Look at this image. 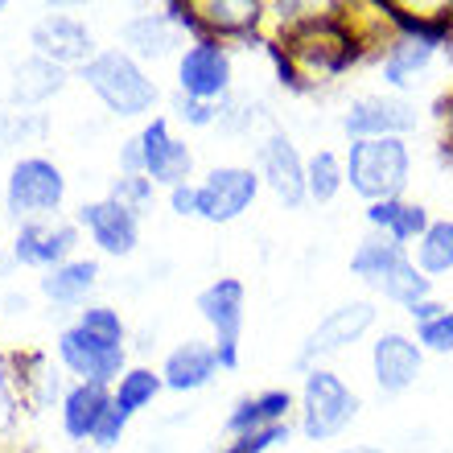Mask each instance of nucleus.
Returning a JSON list of instances; mask_svg holds the SVG:
<instances>
[{
	"instance_id": "obj_17",
	"label": "nucleus",
	"mask_w": 453,
	"mask_h": 453,
	"mask_svg": "<svg viewBox=\"0 0 453 453\" xmlns=\"http://www.w3.org/2000/svg\"><path fill=\"white\" fill-rule=\"evenodd\" d=\"M79 226H83L91 243H96L104 256H132L136 243H141V219L124 211L111 198H99V203H83L79 206Z\"/></svg>"
},
{
	"instance_id": "obj_25",
	"label": "nucleus",
	"mask_w": 453,
	"mask_h": 453,
	"mask_svg": "<svg viewBox=\"0 0 453 453\" xmlns=\"http://www.w3.org/2000/svg\"><path fill=\"white\" fill-rule=\"evenodd\" d=\"M99 280V260H66L58 264V268H50L46 276H42V293H46L54 305H83L87 293L96 288Z\"/></svg>"
},
{
	"instance_id": "obj_42",
	"label": "nucleus",
	"mask_w": 453,
	"mask_h": 453,
	"mask_svg": "<svg viewBox=\"0 0 453 453\" xmlns=\"http://www.w3.org/2000/svg\"><path fill=\"white\" fill-rule=\"evenodd\" d=\"M334 453H383V445H342Z\"/></svg>"
},
{
	"instance_id": "obj_43",
	"label": "nucleus",
	"mask_w": 453,
	"mask_h": 453,
	"mask_svg": "<svg viewBox=\"0 0 453 453\" xmlns=\"http://www.w3.org/2000/svg\"><path fill=\"white\" fill-rule=\"evenodd\" d=\"M12 264H17V260H12V256H0V276H4V273H9V268H12Z\"/></svg>"
},
{
	"instance_id": "obj_1",
	"label": "nucleus",
	"mask_w": 453,
	"mask_h": 453,
	"mask_svg": "<svg viewBox=\"0 0 453 453\" xmlns=\"http://www.w3.org/2000/svg\"><path fill=\"white\" fill-rule=\"evenodd\" d=\"M350 276H358L363 285L375 288L383 301H392L400 310L433 297V280L417 268L412 248H400L395 239L375 235V231L358 239V248L350 251Z\"/></svg>"
},
{
	"instance_id": "obj_21",
	"label": "nucleus",
	"mask_w": 453,
	"mask_h": 453,
	"mask_svg": "<svg viewBox=\"0 0 453 453\" xmlns=\"http://www.w3.org/2000/svg\"><path fill=\"white\" fill-rule=\"evenodd\" d=\"M433 215L420 203H408V198H388V203H371L367 206V226L375 235L395 239L400 248H412L425 231H429Z\"/></svg>"
},
{
	"instance_id": "obj_28",
	"label": "nucleus",
	"mask_w": 453,
	"mask_h": 453,
	"mask_svg": "<svg viewBox=\"0 0 453 453\" xmlns=\"http://www.w3.org/2000/svg\"><path fill=\"white\" fill-rule=\"evenodd\" d=\"M305 186H310V203H334L346 186L342 157L330 149H318L313 157H305Z\"/></svg>"
},
{
	"instance_id": "obj_26",
	"label": "nucleus",
	"mask_w": 453,
	"mask_h": 453,
	"mask_svg": "<svg viewBox=\"0 0 453 453\" xmlns=\"http://www.w3.org/2000/svg\"><path fill=\"white\" fill-rule=\"evenodd\" d=\"M412 260L429 280L453 273V219H433L429 231L412 243Z\"/></svg>"
},
{
	"instance_id": "obj_40",
	"label": "nucleus",
	"mask_w": 453,
	"mask_h": 453,
	"mask_svg": "<svg viewBox=\"0 0 453 453\" xmlns=\"http://www.w3.org/2000/svg\"><path fill=\"white\" fill-rule=\"evenodd\" d=\"M119 169H124V173H144V153H141V141H136V136L119 144Z\"/></svg>"
},
{
	"instance_id": "obj_39",
	"label": "nucleus",
	"mask_w": 453,
	"mask_h": 453,
	"mask_svg": "<svg viewBox=\"0 0 453 453\" xmlns=\"http://www.w3.org/2000/svg\"><path fill=\"white\" fill-rule=\"evenodd\" d=\"M437 116L449 124V132H445V141L437 144V157H441V165H453V91L449 96L437 99Z\"/></svg>"
},
{
	"instance_id": "obj_6",
	"label": "nucleus",
	"mask_w": 453,
	"mask_h": 453,
	"mask_svg": "<svg viewBox=\"0 0 453 453\" xmlns=\"http://www.w3.org/2000/svg\"><path fill=\"white\" fill-rule=\"evenodd\" d=\"M198 313L215 334L219 371H239V342H243V322H248V288L239 276H219L198 293Z\"/></svg>"
},
{
	"instance_id": "obj_5",
	"label": "nucleus",
	"mask_w": 453,
	"mask_h": 453,
	"mask_svg": "<svg viewBox=\"0 0 453 453\" xmlns=\"http://www.w3.org/2000/svg\"><path fill=\"white\" fill-rule=\"evenodd\" d=\"M66 198V178L50 157H21L4 181V211L17 223H46Z\"/></svg>"
},
{
	"instance_id": "obj_13",
	"label": "nucleus",
	"mask_w": 453,
	"mask_h": 453,
	"mask_svg": "<svg viewBox=\"0 0 453 453\" xmlns=\"http://www.w3.org/2000/svg\"><path fill=\"white\" fill-rule=\"evenodd\" d=\"M141 141V153H144V178H153V186H186L194 173V153L190 144L178 141L169 132V119L165 116H153L136 132Z\"/></svg>"
},
{
	"instance_id": "obj_23",
	"label": "nucleus",
	"mask_w": 453,
	"mask_h": 453,
	"mask_svg": "<svg viewBox=\"0 0 453 453\" xmlns=\"http://www.w3.org/2000/svg\"><path fill=\"white\" fill-rule=\"evenodd\" d=\"M62 87H66V71L54 66L46 58H25L12 74V104L17 108H42L50 96H58Z\"/></svg>"
},
{
	"instance_id": "obj_37",
	"label": "nucleus",
	"mask_w": 453,
	"mask_h": 453,
	"mask_svg": "<svg viewBox=\"0 0 453 453\" xmlns=\"http://www.w3.org/2000/svg\"><path fill=\"white\" fill-rule=\"evenodd\" d=\"M128 420H132V417H124V412H119V408L111 404V408H108V417L99 420V429H96V437H91V441H96L99 449H116L119 437H124V429H128Z\"/></svg>"
},
{
	"instance_id": "obj_8",
	"label": "nucleus",
	"mask_w": 453,
	"mask_h": 453,
	"mask_svg": "<svg viewBox=\"0 0 453 453\" xmlns=\"http://www.w3.org/2000/svg\"><path fill=\"white\" fill-rule=\"evenodd\" d=\"M260 169L248 165H219L211 169L203 181H198V219L206 223H235L251 211L256 194H260Z\"/></svg>"
},
{
	"instance_id": "obj_45",
	"label": "nucleus",
	"mask_w": 453,
	"mask_h": 453,
	"mask_svg": "<svg viewBox=\"0 0 453 453\" xmlns=\"http://www.w3.org/2000/svg\"><path fill=\"white\" fill-rule=\"evenodd\" d=\"M0 9H4V0H0Z\"/></svg>"
},
{
	"instance_id": "obj_22",
	"label": "nucleus",
	"mask_w": 453,
	"mask_h": 453,
	"mask_svg": "<svg viewBox=\"0 0 453 453\" xmlns=\"http://www.w3.org/2000/svg\"><path fill=\"white\" fill-rule=\"evenodd\" d=\"M437 58V50L425 46V42H412V37H392L383 46V58H380V71H383V83L404 91L429 71V62Z\"/></svg>"
},
{
	"instance_id": "obj_30",
	"label": "nucleus",
	"mask_w": 453,
	"mask_h": 453,
	"mask_svg": "<svg viewBox=\"0 0 453 453\" xmlns=\"http://www.w3.org/2000/svg\"><path fill=\"white\" fill-rule=\"evenodd\" d=\"M111 203H119L124 211H132V215L141 219L149 206H153V178H144V173H119L116 181H111L108 190Z\"/></svg>"
},
{
	"instance_id": "obj_38",
	"label": "nucleus",
	"mask_w": 453,
	"mask_h": 453,
	"mask_svg": "<svg viewBox=\"0 0 453 453\" xmlns=\"http://www.w3.org/2000/svg\"><path fill=\"white\" fill-rule=\"evenodd\" d=\"M169 206H173V215H181V219L198 215V186H194V181L173 186V190H169Z\"/></svg>"
},
{
	"instance_id": "obj_16",
	"label": "nucleus",
	"mask_w": 453,
	"mask_h": 453,
	"mask_svg": "<svg viewBox=\"0 0 453 453\" xmlns=\"http://www.w3.org/2000/svg\"><path fill=\"white\" fill-rule=\"evenodd\" d=\"M74 248H79V223H21L9 256L25 268L50 273V268L74 260Z\"/></svg>"
},
{
	"instance_id": "obj_33",
	"label": "nucleus",
	"mask_w": 453,
	"mask_h": 453,
	"mask_svg": "<svg viewBox=\"0 0 453 453\" xmlns=\"http://www.w3.org/2000/svg\"><path fill=\"white\" fill-rule=\"evenodd\" d=\"M417 342L425 355H453V310H445L441 318L417 326Z\"/></svg>"
},
{
	"instance_id": "obj_27",
	"label": "nucleus",
	"mask_w": 453,
	"mask_h": 453,
	"mask_svg": "<svg viewBox=\"0 0 453 453\" xmlns=\"http://www.w3.org/2000/svg\"><path fill=\"white\" fill-rule=\"evenodd\" d=\"M161 392H165L161 371H153V367H128L116 380V388H111V404H116L124 417H136V412L153 404Z\"/></svg>"
},
{
	"instance_id": "obj_2",
	"label": "nucleus",
	"mask_w": 453,
	"mask_h": 453,
	"mask_svg": "<svg viewBox=\"0 0 453 453\" xmlns=\"http://www.w3.org/2000/svg\"><path fill=\"white\" fill-rule=\"evenodd\" d=\"M79 79L96 91V99L111 116H124V119H136V116H144V111H153L157 99H161L157 83L149 79V71H144L124 46L99 50L96 58L79 71Z\"/></svg>"
},
{
	"instance_id": "obj_18",
	"label": "nucleus",
	"mask_w": 453,
	"mask_h": 453,
	"mask_svg": "<svg viewBox=\"0 0 453 453\" xmlns=\"http://www.w3.org/2000/svg\"><path fill=\"white\" fill-rule=\"evenodd\" d=\"M198 4V17L206 21L211 37L223 42L226 37H235V42H264L260 37V25L268 17V4L264 0H194Z\"/></svg>"
},
{
	"instance_id": "obj_20",
	"label": "nucleus",
	"mask_w": 453,
	"mask_h": 453,
	"mask_svg": "<svg viewBox=\"0 0 453 453\" xmlns=\"http://www.w3.org/2000/svg\"><path fill=\"white\" fill-rule=\"evenodd\" d=\"M111 408V388L104 383H74L62 392V429L71 441H91L99 429V420Z\"/></svg>"
},
{
	"instance_id": "obj_44",
	"label": "nucleus",
	"mask_w": 453,
	"mask_h": 453,
	"mask_svg": "<svg viewBox=\"0 0 453 453\" xmlns=\"http://www.w3.org/2000/svg\"><path fill=\"white\" fill-rule=\"evenodd\" d=\"M445 58H449V71H453V34H449V42H445Z\"/></svg>"
},
{
	"instance_id": "obj_3",
	"label": "nucleus",
	"mask_w": 453,
	"mask_h": 453,
	"mask_svg": "<svg viewBox=\"0 0 453 453\" xmlns=\"http://www.w3.org/2000/svg\"><path fill=\"white\" fill-rule=\"evenodd\" d=\"M342 165H346V186L367 206L388 203V198H404L408 178H412V153H408V141H400V136L350 141Z\"/></svg>"
},
{
	"instance_id": "obj_19",
	"label": "nucleus",
	"mask_w": 453,
	"mask_h": 453,
	"mask_svg": "<svg viewBox=\"0 0 453 453\" xmlns=\"http://www.w3.org/2000/svg\"><path fill=\"white\" fill-rule=\"evenodd\" d=\"M219 375V355L215 342H203V338H186L165 355V367H161V380H165L169 392H198Z\"/></svg>"
},
{
	"instance_id": "obj_24",
	"label": "nucleus",
	"mask_w": 453,
	"mask_h": 453,
	"mask_svg": "<svg viewBox=\"0 0 453 453\" xmlns=\"http://www.w3.org/2000/svg\"><path fill=\"white\" fill-rule=\"evenodd\" d=\"M178 46V29L165 12H141L124 25V50L132 58H165L169 50Z\"/></svg>"
},
{
	"instance_id": "obj_14",
	"label": "nucleus",
	"mask_w": 453,
	"mask_h": 453,
	"mask_svg": "<svg viewBox=\"0 0 453 453\" xmlns=\"http://www.w3.org/2000/svg\"><path fill=\"white\" fill-rule=\"evenodd\" d=\"M260 181L268 190L288 206V211H297V206L310 203V186H305V157L297 153V144L288 132H268V141L260 144Z\"/></svg>"
},
{
	"instance_id": "obj_36",
	"label": "nucleus",
	"mask_w": 453,
	"mask_h": 453,
	"mask_svg": "<svg viewBox=\"0 0 453 453\" xmlns=\"http://www.w3.org/2000/svg\"><path fill=\"white\" fill-rule=\"evenodd\" d=\"M226 104V99H223ZM223 104H203V99H186L178 96V116L190 124V128H211L219 116H223Z\"/></svg>"
},
{
	"instance_id": "obj_9",
	"label": "nucleus",
	"mask_w": 453,
	"mask_h": 453,
	"mask_svg": "<svg viewBox=\"0 0 453 453\" xmlns=\"http://www.w3.org/2000/svg\"><path fill=\"white\" fill-rule=\"evenodd\" d=\"M380 310L371 305V301H346L338 310H330L322 322L310 330V338L301 342V355H297V367L310 371V367H322V358L338 355L346 346H355L358 338L367 334L371 326H375Z\"/></svg>"
},
{
	"instance_id": "obj_34",
	"label": "nucleus",
	"mask_w": 453,
	"mask_h": 453,
	"mask_svg": "<svg viewBox=\"0 0 453 453\" xmlns=\"http://www.w3.org/2000/svg\"><path fill=\"white\" fill-rule=\"evenodd\" d=\"M260 46H264V54H268V58H273V66H276V83L285 87V91H297V96H305L310 87H305V79H301V74H297V66H293V58H288V54H285V46H280L276 37H264Z\"/></svg>"
},
{
	"instance_id": "obj_12",
	"label": "nucleus",
	"mask_w": 453,
	"mask_h": 453,
	"mask_svg": "<svg viewBox=\"0 0 453 453\" xmlns=\"http://www.w3.org/2000/svg\"><path fill=\"white\" fill-rule=\"evenodd\" d=\"M29 46H34L37 58L54 62V66H79L83 71L87 62L96 58V37L79 17L71 12H50L29 29Z\"/></svg>"
},
{
	"instance_id": "obj_4",
	"label": "nucleus",
	"mask_w": 453,
	"mask_h": 453,
	"mask_svg": "<svg viewBox=\"0 0 453 453\" xmlns=\"http://www.w3.org/2000/svg\"><path fill=\"white\" fill-rule=\"evenodd\" d=\"M358 417V395L330 367H310L297 392V429L305 441H334Z\"/></svg>"
},
{
	"instance_id": "obj_15",
	"label": "nucleus",
	"mask_w": 453,
	"mask_h": 453,
	"mask_svg": "<svg viewBox=\"0 0 453 453\" xmlns=\"http://www.w3.org/2000/svg\"><path fill=\"white\" fill-rule=\"evenodd\" d=\"M371 375L380 383L383 395H400L425 375V350L412 334L400 330H383L371 342Z\"/></svg>"
},
{
	"instance_id": "obj_7",
	"label": "nucleus",
	"mask_w": 453,
	"mask_h": 453,
	"mask_svg": "<svg viewBox=\"0 0 453 453\" xmlns=\"http://www.w3.org/2000/svg\"><path fill=\"white\" fill-rule=\"evenodd\" d=\"M58 358L71 375H79V383H104V388H116V380L128 371V346L87 334L83 326H66L58 334Z\"/></svg>"
},
{
	"instance_id": "obj_10",
	"label": "nucleus",
	"mask_w": 453,
	"mask_h": 453,
	"mask_svg": "<svg viewBox=\"0 0 453 453\" xmlns=\"http://www.w3.org/2000/svg\"><path fill=\"white\" fill-rule=\"evenodd\" d=\"M231 91V50L223 42H190L178 58V96L223 104Z\"/></svg>"
},
{
	"instance_id": "obj_11",
	"label": "nucleus",
	"mask_w": 453,
	"mask_h": 453,
	"mask_svg": "<svg viewBox=\"0 0 453 453\" xmlns=\"http://www.w3.org/2000/svg\"><path fill=\"white\" fill-rule=\"evenodd\" d=\"M417 128V108L404 96H358L342 116V132L350 141H383V136H400Z\"/></svg>"
},
{
	"instance_id": "obj_31",
	"label": "nucleus",
	"mask_w": 453,
	"mask_h": 453,
	"mask_svg": "<svg viewBox=\"0 0 453 453\" xmlns=\"http://www.w3.org/2000/svg\"><path fill=\"white\" fill-rule=\"evenodd\" d=\"M87 334L96 338H108V342H124V318H119V310H111V305H87V310H79V322Z\"/></svg>"
},
{
	"instance_id": "obj_32",
	"label": "nucleus",
	"mask_w": 453,
	"mask_h": 453,
	"mask_svg": "<svg viewBox=\"0 0 453 453\" xmlns=\"http://www.w3.org/2000/svg\"><path fill=\"white\" fill-rule=\"evenodd\" d=\"M288 425H260V429L243 433V437H231V441L223 445V453H268L276 449V445L288 441Z\"/></svg>"
},
{
	"instance_id": "obj_41",
	"label": "nucleus",
	"mask_w": 453,
	"mask_h": 453,
	"mask_svg": "<svg viewBox=\"0 0 453 453\" xmlns=\"http://www.w3.org/2000/svg\"><path fill=\"white\" fill-rule=\"evenodd\" d=\"M449 310V305H441V301L437 297H425V301H417V305H408V318H412V322L417 326H425V322H433V318H441V313Z\"/></svg>"
},
{
	"instance_id": "obj_29",
	"label": "nucleus",
	"mask_w": 453,
	"mask_h": 453,
	"mask_svg": "<svg viewBox=\"0 0 453 453\" xmlns=\"http://www.w3.org/2000/svg\"><path fill=\"white\" fill-rule=\"evenodd\" d=\"M25 408V392H21V375H17V358L0 350V441H9L17 420Z\"/></svg>"
},
{
	"instance_id": "obj_35",
	"label": "nucleus",
	"mask_w": 453,
	"mask_h": 453,
	"mask_svg": "<svg viewBox=\"0 0 453 453\" xmlns=\"http://www.w3.org/2000/svg\"><path fill=\"white\" fill-rule=\"evenodd\" d=\"M260 425H264V412H260V400H256V395H243V400L226 412V433H231V437H243V433L260 429Z\"/></svg>"
}]
</instances>
